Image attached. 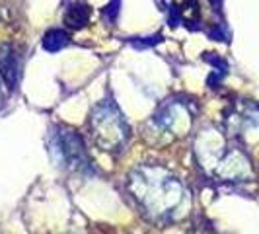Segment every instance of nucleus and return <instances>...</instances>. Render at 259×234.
<instances>
[{
  "label": "nucleus",
  "mask_w": 259,
  "mask_h": 234,
  "mask_svg": "<svg viewBox=\"0 0 259 234\" xmlns=\"http://www.w3.org/2000/svg\"><path fill=\"white\" fill-rule=\"evenodd\" d=\"M259 127V104L249 100H240L230 107L226 115V129L238 135Z\"/></svg>",
  "instance_id": "6"
},
{
  "label": "nucleus",
  "mask_w": 259,
  "mask_h": 234,
  "mask_svg": "<svg viewBox=\"0 0 259 234\" xmlns=\"http://www.w3.org/2000/svg\"><path fill=\"white\" fill-rule=\"evenodd\" d=\"M68 35L63 29H49L45 35H43V49L49 53H57L61 49H65L68 45Z\"/></svg>",
  "instance_id": "9"
},
{
  "label": "nucleus",
  "mask_w": 259,
  "mask_h": 234,
  "mask_svg": "<svg viewBox=\"0 0 259 234\" xmlns=\"http://www.w3.org/2000/svg\"><path fill=\"white\" fill-rule=\"evenodd\" d=\"M22 74V57L14 45H0V76L8 84V88H16Z\"/></svg>",
  "instance_id": "7"
},
{
  "label": "nucleus",
  "mask_w": 259,
  "mask_h": 234,
  "mask_svg": "<svg viewBox=\"0 0 259 234\" xmlns=\"http://www.w3.org/2000/svg\"><path fill=\"white\" fill-rule=\"evenodd\" d=\"M127 191L152 221H174L189 203V193L169 170L144 164L127 178Z\"/></svg>",
  "instance_id": "1"
},
{
  "label": "nucleus",
  "mask_w": 259,
  "mask_h": 234,
  "mask_svg": "<svg viewBox=\"0 0 259 234\" xmlns=\"http://www.w3.org/2000/svg\"><path fill=\"white\" fill-rule=\"evenodd\" d=\"M208 176L221 182H246L253 176V168L244 150H240L238 146H230Z\"/></svg>",
  "instance_id": "4"
},
{
  "label": "nucleus",
  "mask_w": 259,
  "mask_h": 234,
  "mask_svg": "<svg viewBox=\"0 0 259 234\" xmlns=\"http://www.w3.org/2000/svg\"><path fill=\"white\" fill-rule=\"evenodd\" d=\"M92 141L104 152H121L129 141V125L113 100H104L90 113Z\"/></svg>",
  "instance_id": "2"
},
{
  "label": "nucleus",
  "mask_w": 259,
  "mask_h": 234,
  "mask_svg": "<svg viewBox=\"0 0 259 234\" xmlns=\"http://www.w3.org/2000/svg\"><path fill=\"white\" fill-rule=\"evenodd\" d=\"M49 152L57 166L72 174H92V160L80 135L66 127H57L49 135Z\"/></svg>",
  "instance_id": "3"
},
{
  "label": "nucleus",
  "mask_w": 259,
  "mask_h": 234,
  "mask_svg": "<svg viewBox=\"0 0 259 234\" xmlns=\"http://www.w3.org/2000/svg\"><path fill=\"white\" fill-rule=\"evenodd\" d=\"M90 22V8L84 2H74L65 14V24L72 29H80Z\"/></svg>",
  "instance_id": "8"
},
{
  "label": "nucleus",
  "mask_w": 259,
  "mask_h": 234,
  "mask_svg": "<svg viewBox=\"0 0 259 234\" xmlns=\"http://www.w3.org/2000/svg\"><path fill=\"white\" fill-rule=\"evenodd\" d=\"M154 123L169 135L182 137L191 129L193 123V111L189 109V105L180 100H171L162 105L154 115Z\"/></svg>",
  "instance_id": "5"
}]
</instances>
